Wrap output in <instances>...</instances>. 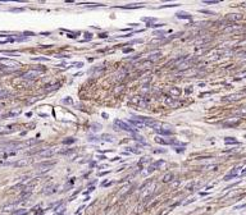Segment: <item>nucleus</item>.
Returning a JSON list of instances; mask_svg holds the SVG:
<instances>
[{
	"mask_svg": "<svg viewBox=\"0 0 246 215\" xmlns=\"http://www.w3.org/2000/svg\"><path fill=\"white\" fill-rule=\"evenodd\" d=\"M194 63H195L194 58H182L180 60H177V64L174 65V68L180 72H183V71L188 69V68H191L194 65Z\"/></svg>",
	"mask_w": 246,
	"mask_h": 215,
	"instance_id": "nucleus-1",
	"label": "nucleus"
},
{
	"mask_svg": "<svg viewBox=\"0 0 246 215\" xmlns=\"http://www.w3.org/2000/svg\"><path fill=\"white\" fill-rule=\"evenodd\" d=\"M114 127H115V129H122V131H126V132H132V133L136 132V128H133L132 126H130L128 123L123 122L121 119L114 120Z\"/></svg>",
	"mask_w": 246,
	"mask_h": 215,
	"instance_id": "nucleus-2",
	"label": "nucleus"
},
{
	"mask_svg": "<svg viewBox=\"0 0 246 215\" xmlns=\"http://www.w3.org/2000/svg\"><path fill=\"white\" fill-rule=\"evenodd\" d=\"M55 164H57L55 160H53V161H42V163L36 164V169H37L38 173H45V172H49Z\"/></svg>",
	"mask_w": 246,
	"mask_h": 215,
	"instance_id": "nucleus-3",
	"label": "nucleus"
},
{
	"mask_svg": "<svg viewBox=\"0 0 246 215\" xmlns=\"http://www.w3.org/2000/svg\"><path fill=\"white\" fill-rule=\"evenodd\" d=\"M130 103L133 104V105H136V106H138V108H141V109H145L146 105H148V101L145 100L144 97H141V96H135V97H132L130 100Z\"/></svg>",
	"mask_w": 246,
	"mask_h": 215,
	"instance_id": "nucleus-4",
	"label": "nucleus"
},
{
	"mask_svg": "<svg viewBox=\"0 0 246 215\" xmlns=\"http://www.w3.org/2000/svg\"><path fill=\"white\" fill-rule=\"evenodd\" d=\"M57 147H49V149H44L41 151L37 152V156L38 157H51L53 155H55V152H57Z\"/></svg>",
	"mask_w": 246,
	"mask_h": 215,
	"instance_id": "nucleus-5",
	"label": "nucleus"
},
{
	"mask_svg": "<svg viewBox=\"0 0 246 215\" xmlns=\"http://www.w3.org/2000/svg\"><path fill=\"white\" fill-rule=\"evenodd\" d=\"M0 63H1L3 65L0 67H8V68H18L21 64L18 63V61L15 60H12V59H4V58H0Z\"/></svg>",
	"mask_w": 246,
	"mask_h": 215,
	"instance_id": "nucleus-6",
	"label": "nucleus"
},
{
	"mask_svg": "<svg viewBox=\"0 0 246 215\" xmlns=\"http://www.w3.org/2000/svg\"><path fill=\"white\" fill-rule=\"evenodd\" d=\"M41 71H36V69H31V71H27L26 73H23L22 74V78H25V80H35V78H37L38 76H40Z\"/></svg>",
	"mask_w": 246,
	"mask_h": 215,
	"instance_id": "nucleus-7",
	"label": "nucleus"
},
{
	"mask_svg": "<svg viewBox=\"0 0 246 215\" xmlns=\"http://www.w3.org/2000/svg\"><path fill=\"white\" fill-rule=\"evenodd\" d=\"M155 188H156V183L155 182H150L149 186H148V188H146L148 191H142V197H144V199L151 197L153 193H154V191H155Z\"/></svg>",
	"mask_w": 246,
	"mask_h": 215,
	"instance_id": "nucleus-8",
	"label": "nucleus"
},
{
	"mask_svg": "<svg viewBox=\"0 0 246 215\" xmlns=\"http://www.w3.org/2000/svg\"><path fill=\"white\" fill-rule=\"evenodd\" d=\"M238 174H241V168L240 167H237V168H234V169H232V170L228 173L227 175H224V178H223V180H231L232 178H234V177H237Z\"/></svg>",
	"mask_w": 246,
	"mask_h": 215,
	"instance_id": "nucleus-9",
	"label": "nucleus"
},
{
	"mask_svg": "<svg viewBox=\"0 0 246 215\" xmlns=\"http://www.w3.org/2000/svg\"><path fill=\"white\" fill-rule=\"evenodd\" d=\"M21 203V201H18V202H13V203H8V205H4L3 207H1V211L3 213H13L15 209H17V206H18Z\"/></svg>",
	"mask_w": 246,
	"mask_h": 215,
	"instance_id": "nucleus-10",
	"label": "nucleus"
},
{
	"mask_svg": "<svg viewBox=\"0 0 246 215\" xmlns=\"http://www.w3.org/2000/svg\"><path fill=\"white\" fill-rule=\"evenodd\" d=\"M31 159H21L18 161H14L13 163V167H17V168H22V167H26L28 165V164H31Z\"/></svg>",
	"mask_w": 246,
	"mask_h": 215,
	"instance_id": "nucleus-11",
	"label": "nucleus"
},
{
	"mask_svg": "<svg viewBox=\"0 0 246 215\" xmlns=\"http://www.w3.org/2000/svg\"><path fill=\"white\" fill-rule=\"evenodd\" d=\"M160 55H161L160 53H154V54H151V55H149V56H148V59H146V63L151 64V63H154V61L159 60Z\"/></svg>",
	"mask_w": 246,
	"mask_h": 215,
	"instance_id": "nucleus-12",
	"label": "nucleus"
},
{
	"mask_svg": "<svg viewBox=\"0 0 246 215\" xmlns=\"http://www.w3.org/2000/svg\"><path fill=\"white\" fill-rule=\"evenodd\" d=\"M38 142V140L36 138H31V140H27L25 142H21V147H30V146H33Z\"/></svg>",
	"mask_w": 246,
	"mask_h": 215,
	"instance_id": "nucleus-13",
	"label": "nucleus"
},
{
	"mask_svg": "<svg viewBox=\"0 0 246 215\" xmlns=\"http://www.w3.org/2000/svg\"><path fill=\"white\" fill-rule=\"evenodd\" d=\"M21 113H22L21 109H15V110H12V111L7 113V114H4V118L5 119H7V118H15V117H18Z\"/></svg>",
	"mask_w": 246,
	"mask_h": 215,
	"instance_id": "nucleus-14",
	"label": "nucleus"
},
{
	"mask_svg": "<svg viewBox=\"0 0 246 215\" xmlns=\"http://www.w3.org/2000/svg\"><path fill=\"white\" fill-rule=\"evenodd\" d=\"M128 124L130 126H133V128H144L145 126L140 122V120H137V119H131L130 122H128Z\"/></svg>",
	"mask_w": 246,
	"mask_h": 215,
	"instance_id": "nucleus-15",
	"label": "nucleus"
},
{
	"mask_svg": "<svg viewBox=\"0 0 246 215\" xmlns=\"http://www.w3.org/2000/svg\"><path fill=\"white\" fill-rule=\"evenodd\" d=\"M176 17L180 19H191V14H188L186 12H178L176 13Z\"/></svg>",
	"mask_w": 246,
	"mask_h": 215,
	"instance_id": "nucleus-16",
	"label": "nucleus"
},
{
	"mask_svg": "<svg viewBox=\"0 0 246 215\" xmlns=\"http://www.w3.org/2000/svg\"><path fill=\"white\" fill-rule=\"evenodd\" d=\"M153 167L156 169V168H159V169H164L165 167H167V163L164 161V160H158V161H155L154 164H153Z\"/></svg>",
	"mask_w": 246,
	"mask_h": 215,
	"instance_id": "nucleus-17",
	"label": "nucleus"
},
{
	"mask_svg": "<svg viewBox=\"0 0 246 215\" xmlns=\"http://www.w3.org/2000/svg\"><path fill=\"white\" fill-rule=\"evenodd\" d=\"M169 95H172V96H180V95H181L180 87H172V88L169 90Z\"/></svg>",
	"mask_w": 246,
	"mask_h": 215,
	"instance_id": "nucleus-18",
	"label": "nucleus"
},
{
	"mask_svg": "<svg viewBox=\"0 0 246 215\" xmlns=\"http://www.w3.org/2000/svg\"><path fill=\"white\" fill-rule=\"evenodd\" d=\"M173 180V173H167L163 177V182L164 183H172Z\"/></svg>",
	"mask_w": 246,
	"mask_h": 215,
	"instance_id": "nucleus-19",
	"label": "nucleus"
},
{
	"mask_svg": "<svg viewBox=\"0 0 246 215\" xmlns=\"http://www.w3.org/2000/svg\"><path fill=\"white\" fill-rule=\"evenodd\" d=\"M240 97H241V94H234V95L227 96V100H228V101H236V100H238Z\"/></svg>",
	"mask_w": 246,
	"mask_h": 215,
	"instance_id": "nucleus-20",
	"label": "nucleus"
},
{
	"mask_svg": "<svg viewBox=\"0 0 246 215\" xmlns=\"http://www.w3.org/2000/svg\"><path fill=\"white\" fill-rule=\"evenodd\" d=\"M165 104H167V105H169V106H172V108H174L178 103H177L176 100H173L172 97H169V99H165Z\"/></svg>",
	"mask_w": 246,
	"mask_h": 215,
	"instance_id": "nucleus-21",
	"label": "nucleus"
},
{
	"mask_svg": "<svg viewBox=\"0 0 246 215\" xmlns=\"http://www.w3.org/2000/svg\"><path fill=\"white\" fill-rule=\"evenodd\" d=\"M241 18H242L241 14H230V15H228V19H230V21H238V19H241Z\"/></svg>",
	"mask_w": 246,
	"mask_h": 215,
	"instance_id": "nucleus-22",
	"label": "nucleus"
},
{
	"mask_svg": "<svg viewBox=\"0 0 246 215\" xmlns=\"http://www.w3.org/2000/svg\"><path fill=\"white\" fill-rule=\"evenodd\" d=\"M91 131L92 132H100V131H101V124H96V123H95V124H92V126H91Z\"/></svg>",
	"mask_w": 246,
	"mask_h": 215,
	"instance_id": "nucleus-23",
	"label": "nucleus"
},
{
	"mask_svg": "<svg viewBox=\"0 0 246 215\" xmlns=\"http://www.w3.org/2000/svg\"><path fill=\"white\" fill-rule=\"evenodd\" d=\"M236 30H240V26H228L223 31L224 32H232V31H236Z\"/></svg>",
	"mask_w": 246,
	"mask_h": 215,
	"instance_id": "nucleus-24",
	"label": "nucleus"
},
{
	"mask_svg": "<svg viewBox=\"0 0 246 215\" xmlns=\"http://www.w3.org/2000/svg\"><path fill=\"white\" fill-rule=\"evenodd\" d=\"M224 142L227 143V145H230V143H233V145H238V142L236 140H234L233 137H227V138H224Z\"/></svg>",
	"mask_w": 246,
	"mask_h": 215,
	"instance_id": "nucleus-25",
	"label": "nucleus"
},
{
	"mask_svg": "<svg viewBox=\"0 0 246 215\" xmlns=\"http://www.w3.org/2000/svg\"><path fill=\"white\" fill-rule=\"evenodd\" d=\"M155 141H156L158 143H160V145H168V140H167V138H163V137H156Z\"/></svg>",
	"mask_w": 246,
	"mask_h": 215,
	"instance_id": "nucleus-26",
	"label": "nucleus"
},
{
	"mask_svg": "<svg viewBox=\"0 0 246 215\" xmlns=\"http://www.w3.org/2000/svg\"><path fill=\"white\" fill-rule=\"evenodd\" d=\"M8 96H9V91H7V90H0V100L7 99Z\"/></svg>",
	"mask_w": 246,
	"mask_h": 215,
	"instance_id": "nucleus-27",
	"label": "nucleus"
},
{
	"mask_svg": "<svg viewBox=\"0 0 246 215\" xmlns=\"http://www.w3.org/2000/svg\"><path fill=\"white\" fill-rule=\"evenodd\" d=\"M150 163V157H148V156H144L141 160H140V163H138V165L140 167H142L144 164H149Z\"/></svg>",
	"mask_w": 246,
	"mask_h": 215,
	"instance_id": "nucleus-28",
	"label": "nucleus"
},
{
	"mask_svg": "<svg viewBox=\"0 0 246 215\" xmlns=\"http://www.w3.org/2000/svg\"><path fill=\"white\" fill-rule=\"evenodd\" d=\"M74 142H76V138H73V137H69V138L63 140V143L64 145H72V143H74Z\"/></svg>",
	"mask_w": 246,
	"mask_h": 215,
	"instance_id": "nucleus-29",
	"label": "nucleus"
},
{
	"mask_svg": "<svg viewBox=\"0 0 246 215\" xmlns=\"http://www.w3.org/2000/svg\"><path fill=\"white\" fill-rule=\"evenodd\" d=\"M133 137H135L136 141H140V142H141L142 145H146V141H145V138L142 137V136H137V134H135Z\"/></svg>",
	"mask_w": 246,
	"mask_h": 215,
	"instance_id": "nucleus-30",
	"label": "nucleus"
},
{
	"mask_svg": "<svg viewBox=\"0 0 246 215\" xmlns=\"http://www.w3.org/2000/svg\"><path fill=\"white\" fill-rule=\"evenodd\" d=\"M101 138H103L104 141H108V142H113V141H114L113 137H111L110 134H103V136H101Z\"/></svg>",
	"mask_w": 246,
	"mask_h": 215,
	"instance_id": "nucleus-31",
	"label": "nucleus"
},
{
	"mask_svg": "<svg viewBox=\"0 0 246 215\" xmlns=\"http://www.w3.org/2000/svg\"><path fill=\"white\" fill-rule=\"evenodd\" d=\"M141 5L138 4H130V5H126V7H122L123 9H135V8H140Z\"/></svg>",
	"mask_w": 246,
	"mask_h": 215,
	"instance_id": "nucleus-32",
	"label": "nucleus"
},
{
	"mask_svg": "<svg viewBox=\"0 0 246 215\" xmlns=\"http://www.w3.org/2000/svg\"><path fill=\"white\" fill-rule=\"evenodd\" d=\"M60 154H63V155H68V154H72V152H74V150L73 149H67V150H62V151H59Z\"/></svg>",
	"mask_w": 246,
	"mask_h": 215,
	"instance_id": "nucleus-33",
	"label": "nucleus"
},
{
	"mask_svg": "<svg viewBox=\"0 0 246 215\" xmlns=\"http://www.w3.org/2000/svg\"><path fill=\"white\" fill-rule=\"evenodd\" d=\"M27 210H25V209H22V210H18V211H14V215H27Z\"/></svg>",
	"mask_w": 246,
	"mask_h": 215,
	"instance_id": "nucleus-34",
	"label": "nucleus"
},
{
	"mask_svg": "<svg viewBox=\"0 0 246 215\" xmlns=\"http://www.w3.org/2000/svg\"><path fill=\"white\" fill-rule=\"evenodd\" d=\"M33 61H48V58H32Z\"/></svg>",
	"mask_w": 246,
	"mask_h": 215,
	"instance_id": "nucleus-35",
	"label": "nucleus"
},
{
	"mask_svg": "<svg viewBox=\"0 0 246 215\" xmlns=\"http://www.w3.org/2000/svg\"><path fill=\"white\" fill-rule=\"evenodd\" d=\"M174 150H176V152H180V154H183V152H184V146H181V147H176Z\"/></svg>",
	"mask_w": 246,
	"mask_h": 215,
	"instance_id": "nucleus-36",
	"label": "nucleus"
},
{
	"mask_svg": "<svg viewBox=\"0 0 246 215\" xmlns=\"http://www.w3.org/2000/svg\"><path fill=\"white\" fill-rule=\"evenodd\" d=\"M128 151H131V152H133V154H140V150H135L133 147H126Z\"/></svg>",
	"mask_w": 246,
	"mask_h": 215,
	"instance_id": "nucleus-37",
	"label": "nucleus"
},
{
	"mask_svg": "<svg viewBox=\"0 0 246 215\" xmlns=\"http://www.w3.org/2000/svg\"><path fill=\"white\" fill-rule=\"evenodd\" d=\"M180 4H168V5H163L161 8H174V7H178Z\"/></svg>",
	"mask_w": 246,
	"mask_h": 215,
	"instance_id": "nucleus-38",
	"label": "nucleus"
},
{
	"mask_svg": "<svg viewBox=\"0 0 246 215\" xmlns=\"http://www.w3.org/2000/svg\"><path fill=\"white\" fill-rule=\"evenodd\" d=\"M205 4H218L219 1L218 0H206V1H204Z\"/></svg>",
	"mask_w": 246,
	"mask_h": 215,
	"instance_id": "nucleus-39",
	"label": "nucleus"
},
{
	"mask_svg": "<svg viewBox=\"0 0 246 215\" xmlns=\"http://www.w3.org/2000/svg\"><path fill=\"white\" fill-rule=\"evenodd\" d=\"M72 103H73V101H72L71 97H67V99L63 100V104H72Z\"/></svg>",
	"mask_w": 246,
	"mask_h": 215,
	"instance_id": "nucleus-40",
	"label": "nucleus"
},
{
	"mask_svg": "<svg viewBox=\"0 0 246 215\" xmlns=\"http://www.w3.org/2000/svg\"><path fill=\"white\" fill-rule=\"evenodd\" d=\"M180 184H181V180L178 179V180H176V182L172 183V187H177V186H180Z\"/></svg>",
	"mask_w": 246,
	"mask_h": 215,
	"instance_id": "nucleus-41",
	"label": "nucleus"
},
{
	"mask_svg": "<svg viewBox=\"0 0 246 215\" xmlns=\"http://www.w3.org/2000/svg\"><path fill=\"white\" fill-rule=\"evenodd\" d=\"M165 150H154V154H164Z\"/></svg>",
	"mask_w": 246,
	"mask_h": 215,
	"instance_id": "nucleus-42",
	"label": "nucleus"
},
{
	"mask_svg": "<svg viewBox=\"0 0 246 215\" xmlns=\"http://www.w3.org/2000/svg\"><path fill=\"white\" fill-rule=\"evenodd\" d=\"M200 12H201V13H205V14H214L213 12H210V10H204V9L200 10Z\"/></svg>",
	"mask_w": 246,
	"mask_h": 215,
	"instance_id": "nucleus-43",
	"label": "nucleus"
},
{
	"mask_svg": "<svg viewBox=\"0 0 246 215\" xmlns=\"http://www.w3.org/2000/svg\"><path fill=\"white\" fill-rule=\"evenodd\" d=\"M195 201V199H191L190 201H187V202H184V205H188V203H191V202H194Z\"/></svg>",
	"mask_w": 246,
	"mask_h": 215,
	"instance_id": "nucleus-44",
	"label": "nucleus"
},
{
	"mask_svg": "<svg viewBox=\"0 0 246 215\" xmlns=\"http://www.w3.org/2000/svg\"><path fill=\"white\" fill-rule=\"evenodd\" d=\"M186 92H187V94H191V92H192V88H191V87H190V88H186Z\"/></svg>",
	"mask_w": 246,
	"mask_h": 215,
	"instance_id": "nucleus-45",
	"label": "nucleus"
},
{
	"mask_svg": "<svg viewBox=\"0 0 246 215\" xmlns=\"http://www.w3.org/2000/svg\"><path fill=\"white\" fill-rule=\"evenodd\" d=\"M240 175H241V177H244V175H246V169H245V170H242V172H241V174H240Z\"/></svg>",
	"mask_w": 246,
	"mask_h": 215,
	"instance_id": "nucleus-46",
	"label": "nucleus"
},
{
	"mask_svg": "<svg viewBox=\"0 0 246 215\" xmlns=\"http://www.w3.org/2000/svg\"><path fill=\"white\" fill-rule=\"evenodd\" d=\"M244 7H245V8H246V3H245V4H244Z\"/></svg>",
	"mask_w": 246,
	"mask_h": 215,
	"instance_id": "nucleus-47",
	"label": "nucleus"
},
{
	"mask_svg": "<svg viewBox=\"0 0 246 215\" xmlns=\"http://www.w3.org/2000/svg\"><path fill=\"white\" fill-rule=\"evenodd\" d=\"M245 137H246V136H245Z\"/></svg>",
	"mask_w": 246,
	"mask_h": 215,
	"instance_id": "nucleus-48",
	"label": "nucleus"
}]
</instances>
